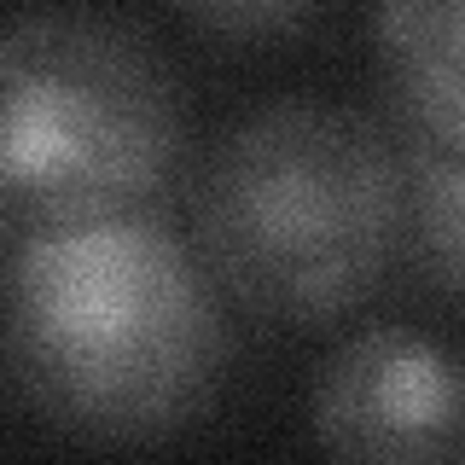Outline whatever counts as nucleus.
<instances>
[{
    "label": "nucleus",
    "instance_id": "nucleus-6",
    "mask_svg": "<svg viewBox=\"0 0 465 465\" xmlns=\"http://www.w3.org/2000/svg\"><path fill=\"white\" fill-rule=\"evenodd\" d=\"M390 134L407 174L401 273L430 302L465 314V152H448L396 116H390Z\"/></svg>",
    "mask_w": 465,
    "mask_h": 465
},
{
    "label": "nucleus",
    "instance_id": "nucleus-2",
    "mask_svg": "<svg viewBox=\"0 0 465 465\" xmlns=\"http://www.w3.org/2000/svg\"><path fill=\"white\" fill-rule=\"evenodd\" d=\"M407 174L367 111L280 99L215 140L193 186V251L232 309L331 326L401 268Z\"/></svg>",
    "mask_w": 465,
    "mask_h": 465
},
{
    "label": "nucleus",
    "instance_id": "nucleus-4",
    "mask_svg": "<svg viewBox=\"0 0 465 465\" xmlns=\"http://www.w3.org/2000/svg\"><path fill=\"white\" fill-rule=\"evenodd\" d=\"M309 425L338 460H454L465 454V361L413 326H367L320 367Z\"/></svg>",
    "mask_w": 465,
    "mask_h": 465
},
{
    "label": "nucleus",
    "instance_id": "nucleus-1",
    "mask_svg": "<svg viewBox=\"0 0 465 465\" xmlns=\"http://www.w3.org/2000/svg\"><path fill=\"white\" fill-rule=\"evenodd\" d=\"M0 349L41 425L152 448L222 396L227 297L169 210L35 227L0 262Z\"/></svg>",
    "mask_w": 465,
    "mask_h": 465
},
{
    "label": "nucleus",
    "instance_id": "nucleus-8",
    "mask_svg": "<svg viewBox=\"0 0 465 465\" xmlns=\"http://www.w3.org/2000/svg\"><path fill=\"white\" fill-rule=\"evenodd\" d=\"M29 232H35V222L24 215L18 193H12V186H6V174H0V262H6L12 251H18V244L29 239Z\"/></svg>",
    "mask_w": 465,
    "mask_h": 465
},
{
    "label": "nucleus",
    "instance_id": "nucleus-3",
    "mask_svg": "<svg viewBox=\"0 0 465 465\" xmlns=\"http://www.w3.org/2000/svg\"><path fill=\"white\" fill-rule=\"evenodd\" d=\"M186 105L152 35L99 6L0 24V174L35 227L169 210Z\"/></svg>",
    "mask_w": 465,
    "mask_h": 465
},
{
    "label": "nucleus",
    "instance_id": "nucleus-7",
    "mask_svg": "<svg viewBox=\"0 0 465 465\" xmlns=\"http://www.w3.org/2000/svg\"><path fill=\"white\" fill-rule=\"evenodd\" d=\"M174 6L222 41H273L309 24L320 0H174Z\"/></svg>",
    "mask_w": 465,
    "mask_h": 465
},
{
    "label": "nucleus",
    "instance_id": "nucleus-5",
    "mask_svg": "<svg viewBox=\"0 0 465 465\" xmlns=\"http://www.w3.org/2000/svg\"><path fill=\"white\" fill-rule=\"evenodd\" d=\"M372 47L390 116L465 152V0H378Z\"/></svg>",
    "mask_w": 465,
    "mask_h": 465
}]
</instances>
